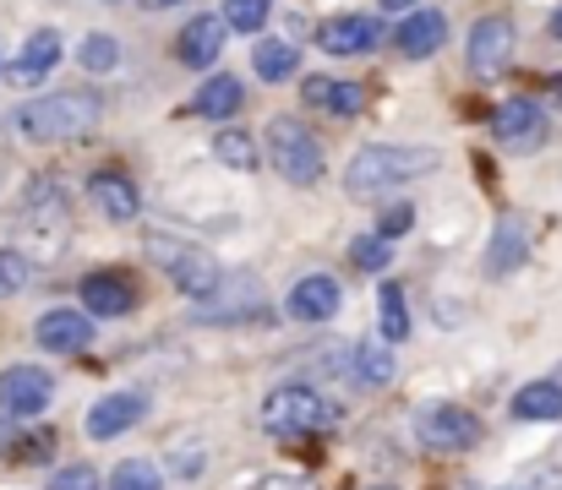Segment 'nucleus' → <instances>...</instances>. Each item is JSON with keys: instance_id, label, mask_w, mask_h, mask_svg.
Listing matches in <instances>:
<instances>
[{"instance_id": "obj_37", "label": "nucleus", "mask_w": 562, "mask_h": 490, "mask_svg": "<svg viewBox=\"0 0 562 490\" xmlns=\"http://www.w3.org/2000/svg\"><path fill=\"white\" fill-rule=\"evenodd\" d=\"M251 490H312V480H290V475H268V480H257Z\"/></svg>"}, {"instance_id": "obj_15", "label": "nucleus", "mask_w": 562, "mask_h": 490, "mask_svg": "<svg viewBox=\"0 0 562 490\" xmlns=\"http://www.w3.org/2000/svg\"><path fill=\"white\" fill-rule=\"evenodd\" d=\"M317 44H323L328 55H367V49L382 44V27H376V16H367V11H350V16L323 22V27H317Z\"/></svg>"}, {"instance_id": "obj_28", "label": "nucleus", "mask_w": 562, "mask_h": 490, "mask_svg": "<svg viewBox=\"0 0 562 490\" xmlns=\"http://www.w3.org/2000/svg\"><path fill=\"white\" fill-rule=\"evenodd\" d=\"M115 60H121V44H115L110 33H88V38L77 44V66H82L88 77H104V71H115Z\"/></svg>"}, {"instance_id": "obj_31", "label": "nucleus", "mask_w": 562, "mask_h": 490, "mask_svg": "<svg viewBox=\"0 0 562 490\" xmlns=\"http://www.w3.org/2000/svg\"><path fill=\"white\" fill-rule=\"evenodd\" d=\"M110 490H165V480H159V469H154V464H143V458H126V464H115Z\"/></svg>"}, {"instance_id": "obj_19", "label": "nucleus", "mask_w": 562, "mask_h": 490, "mask_svg": "<svg viewBox=\"0 0 562 490\" xmlns=\"http://www.w3.org/2000/svg\"><path fill=\"white\" fill-rule=\"evenodd\" d=\"M224 289V300L218 306H196V322H251V317H262V295H257V278H224L218 284Z\"/></svg>"}, {"instance_id": "obj_32", "label": "nucleus", "mask_w": 562, "mask_h": 490, "mask_svg": "<svg viewBox=\"0 0 562 490\" xmlns=\"http://www.w3.org/2000/svg\"><path fill=\"white\" fill-rule=\"evenodd\" d=\"M350 262L361 273H382L387 267V235H356L350 240Z\"/></svg>"}, {"instance_id": "obj_27", "label": "nucleus", "mask_w": 562, "mask_h": 490, "mask_svg": "<svg viewBox=\"0 0 562 490\" xmlns=\"http://www.w3.org/2000/svg\"><path fill=\"white\" fill-rule=\"evenodd\" d=\"M376 317H382V338L387 343H404L409 338V306H404V289L398 284H382L376 289Z\"/></svg>"}, {"instance_id": "obj_11", "label": "nucleus", "mask_w": 562, "mask_h": 490, "mask_svg": "<svg viewBox=\"0 0 562 490\" xmlns=\"http://www.w3.org/2000/svg\"><path fill=\"white\" fill-rule=\"evenodd\" d=\"M143 414H148V392H110V398H99V403L88 409L82 431H88L93 442H115V436H126Z\"/></svg>"}, {"instance_id": "obj_2", "label": "nucleus", "mask_w": 562, "mask_h": 490, "mask_svg": "<svg viewBox=\"0 0 562 490\" xmlns=\"http://www.w3.org/2000/svg\"><path fill=\"white\" fill-rule=\"evenodd\" d=\"M437 169V153L431 148H404V143H367L356 148V159L345 169V185L350 196H376V191H393L404 180H420Z\"/></svg>"}, {"instance_id": "obj_25", "label": "nucleus", "mask_w": 562, "mask_h": 490, "mask_svg": "<svg viewBox=\"0 0 562 490\" xmlns=\"http://www.w3.org/2000/svg\"><path fill=\"white\" fill-rule=\"evenodd\" d=\"M350 371H356V381H361V387H387V381H393V343H387V338H376V343H356Z\"/></svg>"}, {"instance_id": "obj_4", "label": "nucleus", "mask_w": 562, "mask_h": 490, "mask_svg": "<svg viewBox=\"0 0 562 490\" xmlns=\"http://www.w3.org/2000/svg\"><path fill=\"white\" fill-rule=\"evenodd\" d=\"M262 148H268V163H273L290 185H317V180H323V143H317L312 126H301L295 115H273Z\"/></svg>"}, {"instance_id": "obj_42", "label": "nucleus", "mask_w": 562, "mask_h": 490, "mask_svg": "<svg viewBox=\"0 0 562 490\" xmlns=\"http://www.w3.org/2000/svg\"><path fill=\"white\" fill-rule=\"evenodd\" d=\"M558 99H562V77H558Z\"/></svg>"}, {"instance_id": "obj_36", "label": "nucleus", "mask_w": 562, "mask_h": 490, "mask_svg": "<svg viewBox=\"0 0 562 490\" xmlns=\"http://www.w3.org/2000/svg\"><path fill=\"white\" fill-rule=\"evenodd\" d=\"M49 447H55V431H44V436H33V442H22V447H16V458L27 464V458H44Z\"/></svg>"}, {"instance_id": "obj_8", "label": "nucleus", "mask_w": 562, "mask_h": 490, "mask_svg": "<svg viewBox=\"0 0 562 490\" xmlns=\"http://www.w3.org/2000/svg\"><path fill=\"white\" fill-rule=\"evenodd\" d=\"M514 44H519V33H514V22H508V16H481V22L470 27V44H464L470 77L497 82V77L508 71V60H514Z\"/></svg>"}, {"instance_id": "obj_29", "label": "nucleus", "mask_w": 562, "mask_h": 490, "mask_svg": "<svg viewBox=\"0 0 562 490\" xmlns=\"http://www.w3.org/2000/svg\"><path fill=\"white\" fill-rule=\"evenodd\" d=\"M213 159L229 163V169H257V143L240 137V132H218L213 137Z\"/></svg>"}, {"instance_id": "obj_16", "label": "nucleus", "mask_w": 562, "mask_h": 490, "mask_svg": "<svg viewBox=\"0 0 562 490\" xmlns=\"http://www.w3.org/2000/svg\"><path fill=\"white\" fill-rule=\"evenodd\" d=\"M442 38H448V16L442 11H409L398 22V33H393V49L404 60H426V55L442 49Z\"/></svg>"}, {"instance_id": "obj_18", "label": "nucleus", "mask_w": 562, "mask_h": 490, "mask_svg": "<svg viewBox=\"0 0 562 490\" xmlns=\"http://www.w3.org/2000/svg\"><path fill=\"white\" fill-rule=\"evenodd\" d=\"M33 338H38V349H49V354H82L88 343H93V327L82 311H44L38 327H33Z\"/></svg>"}, {"instance_id": "obj_35", "label": "nucleus", "mask_w": 562, "mask_h": 490, "mask_svg": "<svg viewBox=\"0 0 562 490\" xmlns=\"http://www.w3.org/2000/svg\"><path fill=\"white\" fill-rule=\"evenodd\" d=\"M49 490H99V475H93L88 464H71V469H60V475L49 480Z\"/></svg>"}, {"instance_id": "obj_24", "label": "nucleus", "mask_w": 562, "mask_h": 490, "mask_svg": "<svg viewBox=\"0 0 562 490\" xmlns=\"http://www.w3.org/2000/svg\"><path fill=\"white\" fill-rule=\"evenodd\" d=\"M514 420H530V425L562 420V381H530V387H519L514 392Z\"/></svg>"}, {"instance_id": "obj_3", "label": "nucleus", "mask_w": 562, "mask_h": 490, "mask_svg": "<svg viewBox=\"0 0 562 490\" xmlns=\"http://www.w3.org/2000/svg\"><path fill=\"white\" fill-rule=\"evenodd\" d=\"M16 235H22L27 251L60 257V246H66V235H71V207H66L60 180H33V185H27V196H22V207H16ZM22 246H16V251H22Z\"/></svg>"}, {"instance_id": "obj_5", "label": "nucleus", "mask_w": 562, "mask_h": 490, "mask_svg": "<svg viewBox=\"0 0 562 490\" xmlns=\"http://www.w3.org/2000/svg\"><path fill=\"white\" fill-rule=\"evenodd\" d=\"M262 425L273 436H312L323 425H334V403L317 392V387H301V381H284L262 398Z\"/></svg>"}, {"instance_id": "obj_12", "label": "nucleus", "mask_w": 562, "mask_h": 490, "mask_svg": "<svg viewBox=\"0 0 562 490\" xmlns=\"http://www.w3.org/2000/svg\"><path fill=\"white\" fill-rule=\"evenodd\" d=\"M339 306H345V295H339V278H328V273H306L295 289H290V317L295 322H334L339 317Z\"/></svg>"}, {"instance_id": "obj_39", "label": "nucleus", "mask_w": 562, "mask_h": 490, "mask_svg": "<svg viewBox=\"0 0 562 490\" xmlns=\"http://www.w3.org/2000/svg\"><path fill=\"white\" fill-rule=\"evenodd\" d=\"M382 5H387V11H409L415 0H382Z\"/></svg>"}, {"instance_id": "obj_22", "label": "nucleus", "mask_w": 562, "mask_h": 490, "mask_svg": "<svg viewBox=\"0 0 562 490\" xmlns=\"http://www.w3.org/2000/svg\"><path fill=\"white\" fill-rule=\"evenodd\" d=\"M218 49H224V16H196V22H187V33L176 38V55L187 66H196V71H207L218 60Z\"/></svg>"}, {"instance_id": "obj_17", "label": "nucleus", "mask_w": 562, "mask_h": 490, "mask_svg": "<svg viewBox=\"0 0 562 490\" xmlns=\"http://www.w3.org/2000/svg\"><path fill=\"white\" fill-rule=\"evenodd\" d=\"M88 196H93V207H99L104 218H115V224H132V218L143 213V196H137V185H132L121 169H99V174L88 180Z\"/></svg>"}, {"instance_id": "obj_14", "label": "nucleus", "mask_w": 562, "mask_h": 490, "mask_svg": "<svg viewBox=\"0 0 562 490\" xmlns=\"http://www.w3.org/2000/svg\"><path fill=\"white\" fill-rule=\"evenodd\" d=\"M137 278L132 273H88L82 278V306L93 311V317H126L132 306H137Z\"/></svg>"}, {"instance_id": "obj_1", "label": "nucleus", "mask_w": 562, "mask_h": 490, "mask_svg": "<svg viewBox=\"0 0 562 490\" xmlns=\"http://www.w3.org/2000/svg\"><path fill=\"white\" fill-rule=\"evenodd\" d=\"M99 115H104L99 93H88V88H66V93H44V99L22 104L11 121H16V132H22L27 143H71V137L93 132Z\"/></svg>"}, {"instance_id": "obj_13", "label": "nucleus", "mask_w": 562, "mask_h": 490, "mask_svg": "<svg viewBox=\"0 0 562 490\" xmlns=\"http://www.w3.org/2000/svg\"><path fill=\"white\" fill-rule=\"evenodd\" d=\"M55 66H60V33H55V27H38V33H27L22 55L5 66V82H16V88H33V82H44Z\"/></svg>"}, {"instance_id": "obj_33", "label": "nucleus", "mask_w": 562, "mask_h": 490, "mask_svg": "<svg viewBox=\"0 0 562 490\" xmlns=\"http://www.w3.org/2000/svg\"><path fill=\"white\" fill-rule=\"evenodd\" d=\"M22 284H27V257L16 246H0V300L22 295Z\"/></svg>"}, {"instance_id": "obj_23", "label": "nucleus", "mask_w": 562, "mask_h": 490, "mask_svg": "<svg viewBox=\"0 0 562 490\" xmlns=\"http://www.w3.org/2000/svg\"><path fill=\"white\" fill-rule=\"evenodd\" d=\"M240 104H246V88H240L235 77H207V82L196 88V99H191V115H202V121H229Z\"/></svg>"}, {"instance_id": "obj_43", "label": "nucleus", "mask_w": 562, "mask_h": 490, "mask_svg": "<svg viewBox=\"0 0 562 490\" xmlns=\"http://www.w3.org/2000/svg\"><path fill=\"white\" fill-rule=\"evenodd\" d=\"M0 447H5V431H0Z\"/></svg>"}, {"instance_id": "obj_30", "label": "nucleus", "mask_w": 562, "mask_h": 490, "mask_svg": "<svg viewBox=\"0 0 562 490\" xmlns=\"http://www.w3.org/2000/svg\"><path fill=\"white\" fill-rule=\"evenodd\" d=\"M224 27L229 33H257L262 22H268V0H224Z\"/></svg>"}, {"instance_id": "obj_40", "label": "nucleus", "mask_w": 562, "mask_h": 490, "mask_svg": "<svg viewBox=\"0 0 562 490\" xmlns=\"http://www.w3.org/2000/svg\"><path fill=\"white\" fill-rule=\"evenodd\" d=\"M154 5H176V0H154Z\"/></svg>"}, {"instance_id": "obj_9", "label": "nucleus", "mask_w": 562, "mask_h": 490, "mask_svg": "<svg viewBox=\"0 0 562 490\" xmlns=\"http://www.w3.org/2000/svg\"><path fill=\"white\" fill-rule=\"evenodd\" d=\"M492 132H497V143H503V148L530 153V148H541V143H547V110H541L536 99H508V104L492 115Z\"/></svg>"}, {"instance_id": "obj_6", "label": "nucleus", "mask_w": 562, "mask_h": 490, "mask_svg": "<svg viewBox=\"0 0 562 490\" xmlns=\"http://www.w3.org/2000/svg\"><path fill=\"white\" fill-rule=\"evenodd\" d=\"M148 251H154V262L170 273V284L191 295V300H207V295H218V284H224V273H218V262L202 251V246H191V240H176V235H148Z\"/></svg>"}, {"instance_id": "obj_20", "label": "nucleus", "mask_w": 562, "mask_h": 490, "mask_svg": "<svg viewBox=\"0 0 562 490\" xmlns=\"http://www.w3.org/2000/svg\"><path fill=\"white\" fill-rule=\"evenodd\" d=\"M525 251H530L525 218H519V213H503V218H497V235H492V251H486V273H492V278H508V273L525 262Z\"/></svg>"}, {"instance_id": "obj_38", "label": "nucleus", "mask_w": 562, "mask_h": 490, "mask_svg": "<svg viewBox=\"0 0 562 490\" xmlns=\"http://www.w3.org/2000/svg\"><path fill=\"white\" fill-rule=\"evenodd\" d=\"M547 33H552V38H558V44H562V5H558V11H552V22H547Z\"/></svg>"}, {"instance_id": "obj_21", "label": "nucleus", "mask_w": 562, "mask_h": 490, "mask_svg": "<svg viewBox=\"0 0 562 490\" xmlns=\"http://www.w3.org/2000/svg\"><path fill=\"white\" fill-rule=\"evenodd\" d=\"M301 99H306L312 110H334V115H345V121H356V115L367 110V88H361V82H334V77H312V82L301 88Z\"/></svg>"}, {"instance_id": "obj_41", "label": "nucleus", "mask_w": 562, "mask_h": 490, "mask_svg": "<svg viewBox=\"0 0 562 490\" xmlns=\"http://www.w3.org/2000/svg\"><path fill=\"white\" fill-rule=\"evenodd\" d=\"M372 490H398V486H372Z\"/></svg>"}, {"instance_id": "obj_7", "label": "nucleus", "mask_w": 562, "mask_h": 490, "mask_svg": "<svg viewBox=\"0 0 562 490\" xmlns=\"http://www.w3.org/2000/svg\"><path fill=\"white\" fill-rule=\"evenodd\" d=\"M415 436H420L426 453L453 458V453H470V447L481 442V420H475L464 403H426V409L415 414Z\"/></svg>"}, {"instance_id": "obj_26", "label": "nucleus", "mask_w": 562, "mask_h": 490, "mask_svg": "<svg viewBox=\"0 0 562 490\" xmlns=\"http://www.w3.org/2000/svg\"><path fill=\"white\" fill-rule=\"evenodd\" d=\"M251 66H257V77H262V82H290V77H295V66H301V49H295V44H284V38H262V44L251 49Z\"/></svg>"}, {"instance_id": "obj_10", "label": "nucleus", "mask_w": 562, "mask_h": 490, "mask_svg": "<svg viewBox=\"0 0 562 490\" xmlns=\"http://www.w3.org/2000/svg\"><path fill=\"white\" fill-rule=\"evenodd\" d=\"M49 392H55V381H49V371H38V365H11V371L0 376V409L16 414V420L44 414V409H49Z\"/></svg>"}, {"instance_id": "obj_34", "label": "nucleus", "mask_w": 562, "mask_h": 490, "mask_svg": "<svg viewBox=\"0 0 562 490\" xmlns=\"http://www.w3.org/2000/svg\"><path fill=\"white\" fill-rule=\"evenodd\" d=\"M409 229H415V207H409V202H393V207L382 213V224H376V235H387V240H393V235H409Z\"/></svg>"}]
</instances>
